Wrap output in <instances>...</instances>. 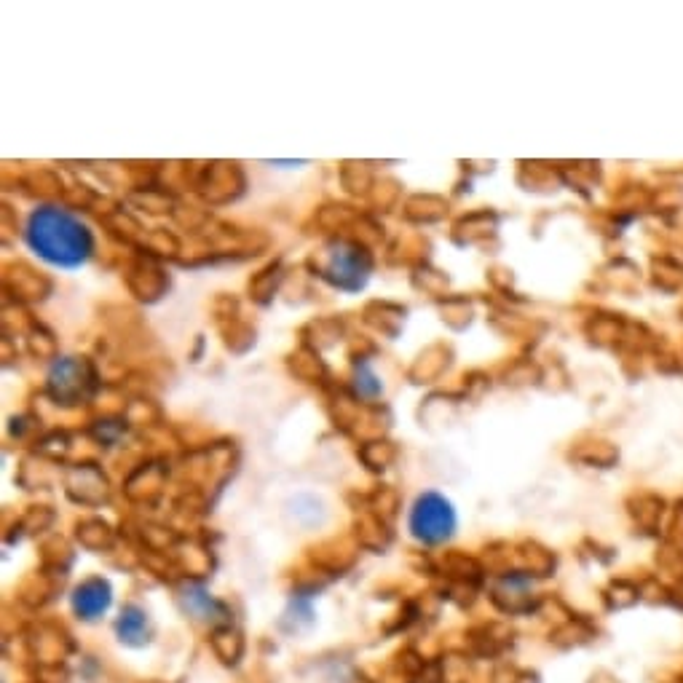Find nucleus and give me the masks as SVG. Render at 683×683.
Segmentation results:
<instances>
[{
  "instance_id": "nucleus-10",
  "label": "nucleus",
  "mask_w": 683,
  "mask_h": 683,
  "mask_svg": "<svg viewBox=\"0 0 683 683\" xmlns=\"http://www.w3.org/2000/svg\"><path fill=\"white\" fill-rule=\"evenodd\" d=\"M290 367L292 373L303 378V381H309V384H317V381L327 378L325 362L317 354V349H311V346H303V349L295 351L290 357Z\"/></svg>"
},
{
  "instance_id": "nucleus-19",
  "label": "nucleus",
  "mask_w": 683,
  "mask_h": 683,
  "mask_svg": "<svg viewBox=\"0 0 683 683\" xmlns=\"http://www.w3.org/2000/svg\"><path fill=\"white\" fill-rule=\"evenodd\" d=\"M354 386H357V394L362 400H375L381 394V384H378V378L365 362H357V384Z\"/></svg>"
},
{
  "instance_id": "nucleus-15",
  "label": "nucleus",
  "mask_w": 683,
  "mask_h": 683,
  "mask_svg": "<svg viewBox=\"0 0 683 683\" xmlns=\"http://www.w3.org/2000/svg\"><path fill=\"white\" fill-rule=\"evenodd\" d=\"M341 183L346 191L351 193H367L370 185H373V175L365 164H354V161H346L341 167Z\"/></svg>"
},
{
  "instance_id": "nucleus-11",
  "label": "nucleus",
  "mask_w": 683,
  "mask_h": 683,
  "mask_svg": "<svg viewBox=\"0 0 683 683\" xmlns=\"http://www.w3.org/2000/svg\"><path fill=\"white\" fill-rule=\"evenodd\" d=\"M445 365H448L445 349H442V346H432V349H426L424 354L416 359V365L410 367V375L416 378L418 384H429V381H434V378L445 370Z\"/></svg>"
},
{
  "instance_id": "nucleus-20",
  "label": "nucleus",
  "mask_w": 683,
  "mask_h": 683,
  "mask_svg": "<svg viewBox=\"0 0 683 683\" xmlns=\"http://www.w3.org/2000/svg\"><path fill=\"white\" fill-rule=\"evenodd\" d=\"M137 201H142V204H145L150 212H169V207H172L169 196H164V193H159V191H153V188H145V193H140V196H137Z\"/></svg>"
},
{
  "instance_id": "nucleus-22",
  "label": "nucleus",
  "mask_w": 683,
  "mask_h": 683,
  "mask_svg": "<svg viewBox=\"0 0 683 683\" xmlns=\"http://www.w3.org/2000/svg\"><path fill=\"white\" fill-rule=\"evenodd\" d=\"M30 351L33 354H38V357H46V354H54V338H51L49 333H35L33 330V338H30Z\"/></svg>"
},
{
  "instance_id": "nucleus-12",
  "label": "nucleus",
  "mask_w": 683,
  "mask_h": 683,
  "mask_svg": "<svg viewBox=\"0 0 683 683\" xmlns=\"http://www.w3.org/2000/svg\"><path fill=\"white\" fill-rule=\"evenodd\" d=\"M445 209H448V204L440 196H413L405 204V215L416 223H432V220H440L445 215Z\"/></svg>"
},
{
  "instance_id": "nucleus-3",
  "label": "nucleus",
  "mask_w": 683,
  "mask_h": 683,
  "mask_svg": "<svg viewBox=\"0 0 683 683\" xmlns=\"http://www.w3.org/2000/svg\"><path fill=\"white\" fill-rule=\"evenodd\" d=\"M97 389V373L89 359L62 357L57 359L46 378V392L62 408H78L89 402Z\"/></svg>"
},
{
  "instance_id": "nucleus-13",
  "label": "nucleus",
  "mask_w": 683,
  "mask_h": 683,
  "mask_svg": "<svg viewBox=\"0 0 683 683\" xmlns=\"http://www.w3.org/2000/svg\"><path fill=\"white\" fill-rule=\"evenodd\" d=\"M359 456H362V461H365L370 469H386L394 461V456H397V448H394L392 442L373 440L362 445Z\"/></svg>"
},
{
  "instance_id": "nucleus-8",
  "label": "nucleus",
  "mask_w": 683,
  "mask_h": 683,
  "mask_svg": "<svg viewBox=\"0 0 683 683\" xmlns=\"http://www.w3.org/2000/svg\"><path fill=\"white\" fill-rule=\"evenodd\" d=\"M6 290L17 300H41L49 295L51 282L27 263H11L6 268Z\"/></svg>"
},
{
  "instance_id": "nucleus-6",
  "label": "nucleus",
  "mask_w": 683,
  "mask_h": 683,
  "mask_svg": "<svg viewBox=\"0 0 683 683\" xmlns=\"http://www.w3.org/2000/svg\"><path fill=\"white\" fill-rule=\"evenodd\" d=\"M126 284L140 300H159L167 290V274L153 258H137L126 271Z\"/></svg>"
},
{
  "instance_id": "nucleus-14",
  "label": "nucleus",
  "mask_w": 683,
  "mask_h": 683,
  "mask_svg": "<svg viewBox=\"0 0 683 683\" xmlns=\"http://www.w3.org/2000/svg\"><path fill=\"white\" fill-rule=\"evenodd\" d=\"M370 309L378 311V317H365L367 325H373L375 330H381V333H386V335L397 333V330L389 325V319H392L394 325H402V319H405V309L392 306V303H381V300H375V303H370Z\"/></svg>"
},
{
  "instance_id": "nucleus-4",
  "label": "nucleus",
  "mask_w": 683,
  "mask_h": 683,
  "mask_svg": "<svg viewBox=\"0 0 683 683\" xmlns=\"http://www.w3.org/2000/svg\"><path fill=\"white\" fill-rule=\"evenodd\" d=\"M410 531L418 542L442 544L448 542L456 531V512L445 496L440 493H421L410 512Z\"/></svg>"
},
{
  "instance_id": "nucleus-21",
  "label": "nucleus",
  "mask_w": 683,
  "mask_h": 683,
  "mask_svg": "<svg viewBox=\"0 0 683 683\" xmlns=\"http://www.w3.org/2000/svg\"><path fill=\"white\" fill-rule=\"evenodd\" d=\"M126 426L124 424H113V421H97V426H94V434H97V440L105 442V445H113V442L124 434Z\"/></svg>"
},
{
  "instance_id": "nucleus-9",
  "label": "nucleus",
  "mask_w": 683,
  "mask_h": 683,
  "mask_svg": "<svg viewBox=\"0 0 683 683\" xmlns=\"http://www.w3.org/2000/svg\"><path fill=\"white\" fill-rule=\"evenodd\" d=\"M118 638L126 643V646H142L148 641V614L137 606H126L118 617Z\"/></svg>"
},
{
  "instance_id": "nucleus-7",
  "label": "nucleus",
  "mask_w": 683,
  "mask_h": 683,
  "mask_svg": "<svg viewBox=\"0 0 683 683\" xmlns=\"http://www.w3.org/2000/svg\"><path fill=\"white\" fill-rule=\"evenodd\" d=\"M110 600H113L110 584L100 576H94V579H86L84 584L75 587L73 611L81 619H97L110 609Z\"/></svg>"
},
{
  "instance_id": "nucleus-17",
  "label": "nucleus",
  "mask_w": 683,
  "mask_h": 683,
  "mask_svg": "<svg viewBox=\"0 0 683 683\" xmlns=\"http://www.w3.org/2000/svg\"><path fill=\"white\" fill-rule=\"evenodd\" d=\"M105 223H108V228L113 234H118L121 239H126V242H132V239H137V236L142 234L140 223H137L132 215H126L124 209H116V212L105 215Z\"/></svg>"
},
{
  "instance_id": "nucleus-18",
  "label": "nucleus",
  "mask_w": 683,
  "mask_h": 683,
  "mask_svg": "<svg viewBox=\"0 0 683 683\" xmlns=\"http://www.w3.org/2000/svg\"><path fill=\"white\" fill-rule=\"evenodd\" d=\"M145 244H148L150 252H156V255H169V258H175L177 252H180V242H177V236H172L169 231H164V228L150 231Z\"/></svg>"
},
{
  "instance_id": "nucleus-1",
  "label": "nucleus",
  "mask_w": 683,
  "mask_h": 683,
  "mask_svg": "<svg viewBox=\"0 0 683 683\" xmlns=\"http://www.w3.org/2000/svg\"><path fill=\"white\" fill-rule=\"evenodd\" d=\"M27 244L54 266L75 268L92 258L94 236L73 212L59 207L35 209L27 223Z\"/></svg>"
},
{
  "instance_id": "nucleus-16",
  "label": "nucleus",
  "mask_w": 683,
  "mask_h": 683,
  "mask_svg": "<svg viewBox=\"0 0 683 683\" xmlns=\"http://www.w3.org/2000/svg\"><path fill=\"white\" fill-rule=\"evenodd\" d=\"M279 282H282V266H279V263H271V266L263 268V271H260V274L250 282L252 298L255 300L271 298V295L276 292V287H279Z\"/></svg>"
},
{
  "instance_id": "nucleus-2",
  "label": "nucleus",
  "mask_w": 683,
  "mask_h": 683,
  "mask_svg": "<svg viewBox=\"0 0 683 683\" xmlns=\"http://www.w3.org/2000/svg\"><path fill=\"white\" fill-rule=\"evenodd\" d=\"M311 266H317V274L338 290L357 292L365 287L367 276L373 271V258L365 244L338 239L314 255Z\"/></svg>"
},
{
  "instance_id": "nucleus-5",
  "label": "nucleus",
  "mask_w": 683,
  "mask_h": 683,
  "mask_svg": "<svg viewBox=\"0 0 683 683\" xmlns=\"http://www.w3.org/2000/svg\"><path fill=\"white\" fill-rule=\"evenodd\" d=\"M199 193L212 204H225L236 199L244 188V175L239 164H207L199 177Z\"/></svg>"
}]
</instances>
